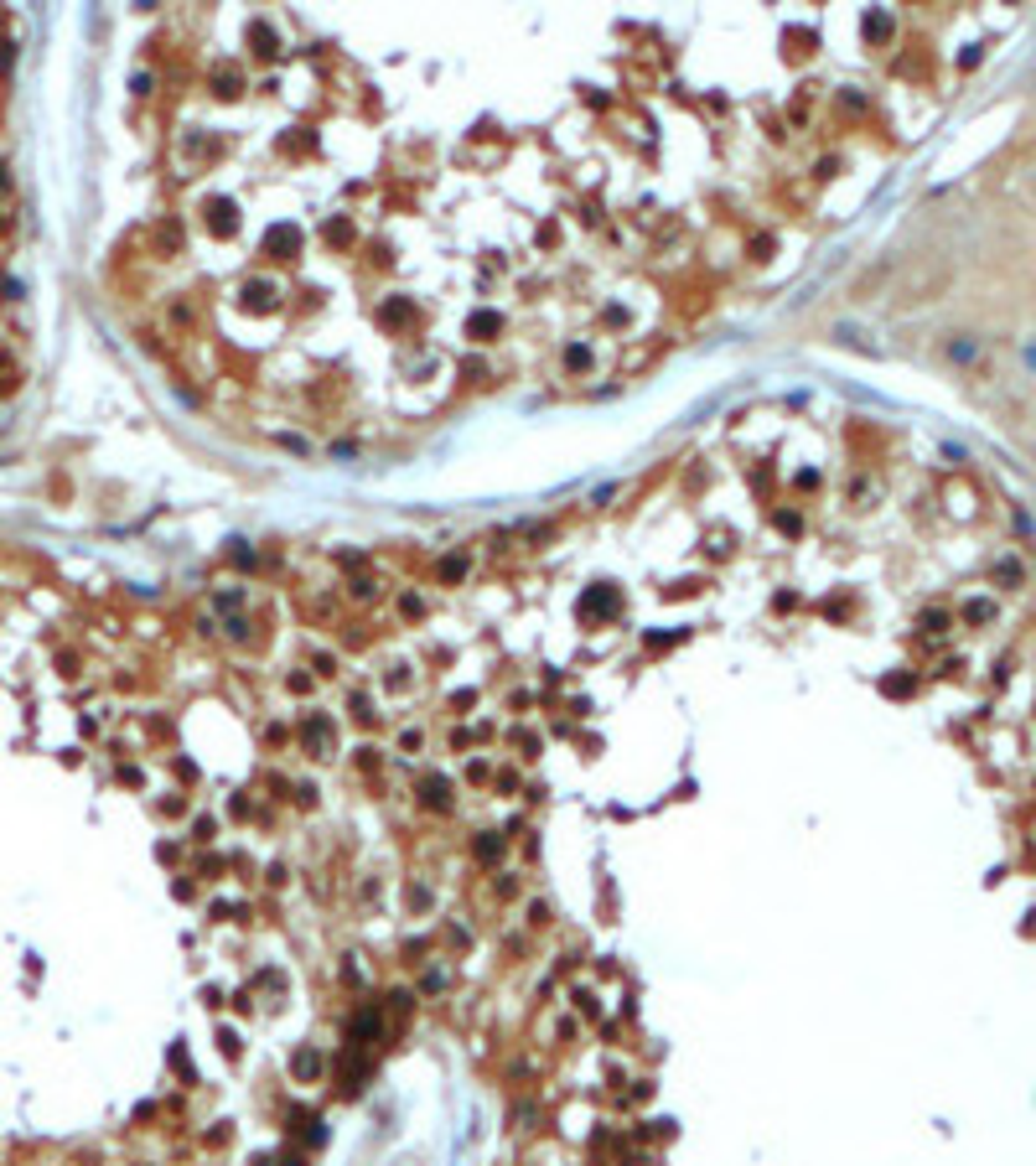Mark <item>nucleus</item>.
Returning <instances> with one entry per match:
<instances>
[{
    "label": "nucleus",
    "instance_id": "obj_1",
    "mask_svg": "<svg viewBox=\"0 0 1036 1166\" xmlns=\"http://www.w3.org/2000/svg\"><path fill=\"white\" fill-rule=\"evenodd\" d=\"M949 285H954V265H949V260L922 255V260H912V265L897 270V280H891V301H897V306H928V301H938Z\"/></svg>",
    "mask_w": 1036,
    "mask_h": 1166
}]
</instances>
